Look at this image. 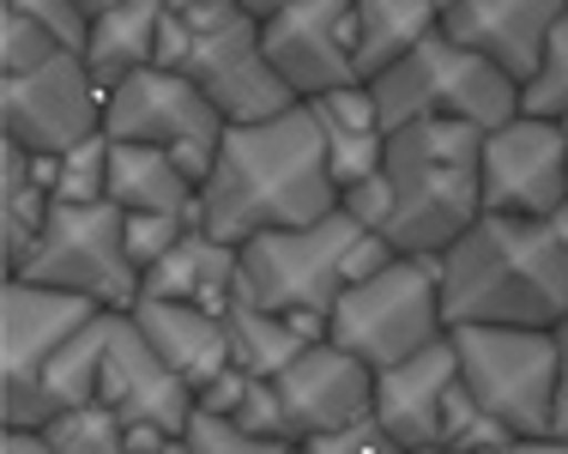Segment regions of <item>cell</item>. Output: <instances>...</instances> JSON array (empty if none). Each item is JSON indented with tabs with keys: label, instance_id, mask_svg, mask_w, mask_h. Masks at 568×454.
Instances as JSON below:
<instances>
[{
	"label": "cell",
	"instance_id": "6da1fadb",
	"mask_svg": "<svg viewBox=\"0 0 568 454\" xmlns=\"http://www.w3.org/2000/svg\"><path fill=\"white\" fill-rule=\"evenodd\" d=\"M339 212V176H333L327 140L308 103L266 122H230L219 164L200 182V224L219 243H248L266 231H296Z\"/></svg>",
	"mask_w": 568,
	"mask_h": 454
},
{
	"label": "cell",
	"instance_id": "7a4b0ae2",
	"mask_svg": "<svg viewBox=\"0 0 568 454\" xmlns=\"http://www.w3.org/2000/svg\"><path fill=\"white\" fill-rule=\"evenodd\" d=\"M436 266L448 327H557L568 310V249L545 219L484 212Z\"/></svg>",
	"mask_w": 568,
	"mask_h": 454
},
{
	"label": "cell",
	"instance_id": "3957f363",
	"mask_svg": "<svg viewBox=\"0 0 568 454\" xmlns=\"http://www.w3.org/2000/svg\"><path fill=\"white\" fill-rule=\"evenodd\" d=\"M382 170L394 182L387 243L399 255H442L459 231H471L484 219V128L466 122L387 128Z\"/></svg>",
	"mask_w": 568,
	"mask_h": 454
},
{
	"label": "cell",
	"instance_id": "277c9868",
	"mask_svg": "<svg viewBox=\"0 0 568 454\" xmlns=\"http://www.w3.org/2000/svg\"><path fill=\"white\" fill-rule=\"evenodd\" d=\"M158 67L187 73L224 122H266V115L296 110V91L278 79V67L266 61L261 43V19L242 12L236 0L200 12H170L164 7V31H158Z\"/></svg>",
	"mask_w": 568,
	"mask_h": 454
},
{
	"label": "cell",
	"instance_id": "5b68a950",
	"mask_svg": "<svg viewBox=\"0 0 568 454\" xmlns=\"http://www.w3.org/2000/svg\"><path fill=\"white\" fill-rule=\"evenodd\" d=\"M382 122L405 128V122H466V128H503L520 115V79H508L496 61H484L478 49H466L459 37L436 31L399 56L394 67L369 79Z\"/></svg>",
	"mask_w": 568,
	"mask_h": 454
},
{
	"label": "cell",
	"instance_id": "8992f818",
	"mask_svg": "<svg viewBox=\"0 0 568 454\" xmlns=\"http://www.w3.org/2000/svg\"><path fill=\"white\" fill-rule=\"evenodd\" d=\"M327 340L357 352L369 370H387L399 357L424 352V345L448 340L436 255H394L382 273L345 285L333 315H327Z\"/></svg>",
	"mask_w": 568,
	"mask_h": 454
},
{
	"label": "cell",
	"instance_id": "52a82bcc",
	"mask_svg": "<svg viewBox=\"0 0 568 454\" xmlns=\"http://www.w3.org/2000/svg\"><path fill=\"white\" fill-rule=\"evenodd\" d=\"M459 357V389L520 436H550L562 389L557 327H448Z\"/></svg>",
	"mask_w": 568,
	"mask_h": 454
},
{
	"label": "cell",
	"instance_id": "ba28073f",
	"mask_svg": "<svg viewBox=\"0 0 568 454\" xmlns=\"http://www.w3.org/2000/svg\"><path fill=\"white\" fill-rule=\"evenodd\" d=\"M363 224L351 212H327L296 231H266L242 243V291L236 297L261 303L278 315H315L327 322L339 291L351 285V249Z\"/></svg>",
	"mask_w": 568,
	"mask_h": 454
},
{
	"label": "cell",
	"instance_id": "9c48e42d",
	"mask_svg": "<svg viewBox=\"0 0 568 454\" xmlns=\"http://www.w3.org/2000/svg\"><path fill=\"white\" fill-rule=\"evenodd\" d=\"M24 279L55 291H79L98 310L128 315L145 291V273L128 255V236H121V206L115 200H55L43 236H37Z\"/></svg>",
	"mask_w": 568,
	"mask_h": 454
},
{
	"label": "cell",
	"instance_id": "30bf717a",
	"mask_svg": "<svg viewBox=\"0 0 568 454\" xmlns=\"http://www.w3.org/2000/svg\"><path fill=\"white\" fill-rule=\"evenodd\" d=\"M91 315H98V303L79 297V291L37 285L24 273H12L0 285V424L49 431V412L37 400V376Z\"/></svg>",
	"mask_w": 568,
	"mask_h": 454
},
{
	"label": "cell",
	"instance_id": "8fae6325",
	"mask_svg": "<svg viewBox=\"0 0 568 454\" xmlns=\"http://www.w3.org/2000/svg\"><path fill=\"white\" fill-rule=\"evenodd\" d=\"M224 128L230 122L219 115V103H212L187 73H170V67H145V73L121 79L110 98H103V133H110V140L164 145L194 182L212 176Z\"/></svg>",
	"mask_w": 568,
	"mask_h": 454
},
{
	"label": "cell",
	"instance_id": "7c38bea8",
	"mask_svg": "<svg viewBox=\"0 0 568 454\" xmlns=\"http://www.w3.org/2000/svg\"><path fill=\"white\" fill-rule=\"evenodd\" d=\"M103 98L98 73L79 49H55L31 73H0V140L24 152H67V145L103 133Z\"/></svg>",
	"mask_w": 568,
	"mask_h": 454
},
{
	"label": "cell",
	"instance_id": "4fadbf2b",
	"mask_svg": "<svg viewBox=\"0 0 568 454\" xmlns=\"http://www.w3.org/2000/svg\"><path fill=\"white\" fill-rule=\"evenodd\" d=\"M266 61L278 79L296 91V103L321 98V91L357 85V0H291L284 12L261 24Z\"/></svg>",
	"mask_w": 568,
	"mask_h": 454
},
{
	"label": "cell",
	"instance_id": "5bb4252c",
	"mask_svg": "<svg viewBox=\"0 0 568 454\" xmlns=\"http://www.w3.org/2000/svg\"><path fill=\"white\" fill-rule=\"evenodd\" d=\"M568 200V133L545 115H514L484 133V212L550 219Z\"/></svg>",
	"mask_w": 568,
	"mask_h": 454
},
{
	"label": "cell",
	"instance_id": "9a60e30c",
	"mask_svg": "<svg viewBox=\"0 0 568 454\" xmlns=\"http://www.w3.org/2000/svg\"><path fill=\"white\" fill-rule=\"evenodd\" d=\"M273 389L284 400V418H291L296 443L375 418V370L357 352H345L339 340H315L291 370H278Z\"/></svg>",
	"mask_w": 568,
	"mask_h": 454
},
{
	"label": "cell",
	"instance_id": "2e32d148",
	"mask_svg": "<svg viewBox=\"0 0 568 454\" xmlns=\"http://www.w3.org/2000/svg\"><path fill=\"white\" fill-rule=\"evenodd\" d=\"M103 406L121 412V424H145V431H170L182 436L187 418L200 412V394L158 357V345L133 327V315L115 322L110 340V364H103Z\"/></svg>",
	"mask_w": 568,
	"mask_h": 454
},
{
	"label": "cell",
	"instance_id": "e0dca14e",
	"mask_svg": "<svg viewBox=\"0 0 568 454\" xmlns=\"http://www.w3.org/2000/svg\"><path fill=\"white\" fill-rule=\"evenodd\" d=\"M459 382L454 333L424 352L399 357V364L375 370V418L399 436L405 448H436L448 443V394Z\"/></svg>",
	"mask_w": 568,
	"mask_h": 454
},
{
	"label": "cell",
	"instance_id": "ac0fdd59",
	"mask_svg": "<svg viewBox=\"0 0 568 454\" xmlns=\"http://www.w3.org/2000/svg\"><path fill=\"white\" fill-rule=\"evenodd\" d=\"M562 19H568V0H459V7L442 12V31L526 85Z\"/></svg>",
	"mask_w": 568,
	"mask_h": 454
},
{
	"label": "cell",
	"instance_id": "d6986e66",
	"mask_svg": "<svg viewBox=\"0 0 568 454\" xmlns=\"http://www.w3.org/2000/svg\"><path fill=\"white\" fill-rule=\"evenodd\" d=\"M128 315H133V327L158 345V357H164L194 394L206 389L219 370L236 364V352H230V315H219V310L175 303V297H140Z\"/></svg>",
	"mask_w": 568,
	"mask_h": 454
},
{
	"label": "cell",
	"instance_id": "ffe728a7",
	"mask_svg": "<svg viewBox=\"0 0 568 454\" xmlns=\"http://www.w3.org/2000/svg\"><path fill=\"white\" fill-rule=\"evenodd\" d=\"M236 291H242V249L219 243L206 224H194V231H187L182 243L145 273L140 297H175V303H200V310L230 315Z\"/></svg>",
	"mask_w": 568,
	"mask_h": 454
},
{
	"label": "cell",
	"instance_id": "44dd1931",
	"mask_svg": "<svg viewBox=\"0 0 568 454\" xmlns=\"http://www.w3.org/2000/svg\"><path fill=\"white\" fill-rule=\"evenodd\" d=\"M308 110H315V122H321V140H327V158H333L339 189H351V182H363V176L382 170L387 122H382V103H375L369 79L339 85V91H321V98H308Z\"/></svg>",
	"mask_w": 568,
	"mask_h": 454
},
{
	"label": "cell",
	"instance_id": "7402d4cb",
	"mask_svg": "<svg viewBox=\"0 0 568 454\" xmlns=\"http://www.w3.org/2000/svg\"><path fill=\"white\" fill-rule=\"evenodd\" d=\"M158 31H164V0H115V7L91 12L79 56H85L103 91H115L121 79L158 67Z\"/></svg>",
	"mask_w": 568,
	"mask_h": 454
},
{
	"label": "cell",
	"instance_id": "603a6c76",
	"mask_svg": "<svg viewBox=\"0 0 568 454\" xmlns=\"http://www.w3.org/2000/svg\"><path fill=\"white\" fill-rule=\"evenodd\" d=\"M110 200L121 212H182V219H200V182L175 164L164 145H140V140H115Z\"/></svg>",
	"mask_w": 568,
	"mask_h": 454
},
{
	"label": "cell",
	"instance_id": "cb8c5ba5",
	"mask_svg": "<svg viewBox=\"0 0 568 454\" xmlns=\"http://www.w3.org/2000/svg\"><path fill=\"white\" fill-rule=\"evenodd\" d=\"M315 340H327V322H315V315H278V310H261V303H248V297L230 303V352H236V364L248 370V376L273 382L278 370H291Z\"/></svg>",
	"mask_w": 568,
	"mask_h": 454
},
{
	"label": "cell",
	"instance_id": "d4e9b609",
	"mask_svg": "<svg viewBox=\"0 0 568 454\" xmlns=\"http://www.w3.org/2000/svg\"><path fill=\"white\" fill-rule=\"evenodd\" d=\"M115 310H98L85 327L73 333V340L61 345L55 357L43 364V376H37V400H43L49 424L61 418V412L73 406H91V400L103 394V364H110V340H115Z\"/></svg>",
	"mask_w": 568,
	"mask_h": 454
},
{
	"label": "cell",
	"instance_id": "484cf974",
	"mask_svg": "<svg viewBox=\"0 0 568 454\" xmlns=\"http://www.w3.org/2000/svg\"><path fill=\"white\" fill-rule=\"evenodd\" d=\"M49 212H55V194L31 176V152L0 140V266H7V279L24 273Z\"/></svg>",
	"mask_w": 568,
	"mask_h": 454
},
{
	"label": "cell",
	"instance_id": "4316f807",
	"mask_svg": "<svg viewBox=\"0 0 568 454\" xmlns=\"http://www.w3.org/2000/svg\"><path fill=\"white\" fill-rule=\"evenodd\" d=\"M442 31V0H357V67L375 79Z\"/></svg>",
	"mask_w": 568,
	"mask_h": 454
},
{
	"label": "cell",
	"instance_id": "83f0119b",
	"mask_svg": "<svg viewBox=\"0 0 568 454\" xmlns=\"http://www.w3.org/2000/svg\"><path fill=\"white\" fill-rule=\"evenodd\" d=\"M49 443L61 454H133V436H128V424H121V412L103 406V400L61 412V418L49 424Z\"/></svg>",
	"mask_w": 568,
	"mask_h": 454
},
{
	"label": "cell",
	"instance_id": "f1b7e54d",
	"mask_svg": "<svg viewBox=\"0 0 568 454\" xmlns=\"http://www.w3.org/2000/svg\"><path fill=\"white\" fill-rule=\"evenodd\" d=\"M110 133H91V140L55 152V200H110Z\"/></svg>",
	"mask_w": 568,
	"mask_h": 454
},
{
	"label": "cell",
	"instance_id": "f546056e",
	"mask_svg": "<svg viewBox=\"0 0 568 454\" xmlns=\"http://www.w3.org/2000/svg\"><path fill=\"white\" fill-rule=\"evenodd\" d=\"M520 110L526 115H545V122H568V19L550 31L538 73L520 85Z\"/></svg>",
	"mask_w": 568,
	"mask_h": 454
},
{
	"label": "cell",
	"instance_id": "4dcf8cb0",
	"mask_svg": "<svg viewBox=\"0 0 568 454\" xmlns=\"http://www.w3.org/2000/svg\"><path fill=\"white\" fill-rule=\"evenodd\" d=\"M194 224L200 219H182V212H121V236H128V255H133L140 273H152Z\"/></svg>",
	"mask_w": 568,
	"mask_h": 454
},
{
	"label": "cell",
	"instance_id": "1f68e13d",
	"mask_svg": "<svg viewBox=\"0 0 568 454\" xmlns=\"http://www.w3.org/2000/svg\"><path fill=\"white\" fill-rule=\"evenodd\" d=\"M55 49H67L49 24L24 19L19 7H0V73H31V67H43Z\"/></svg>",
	"mask_w": 568,
	"mask_h": 454
},
{
	"label": "cell",
	"instance_id": "d6a6232c",
	"mask_svg": "<svg viewBox=\"0 0 568 454\" xmlns=\"http://www.w3.org/2000/svg\"><path fill=\"white\" fill-rule=\"evenodd\" d=\"M284 448H291V443L254 436V431H242L236 418H224V412H206V406L187 418V454H284Z\"/></svg>",
	"mask_w": 568,
	"mask_h": 454
},
{
	"label": "cell",
	"instance_id": "836d02e7",
	"mask_svg": "<svg viewBox=\"0 0 568 454\" xmlns=\"http://www.w3.org/2000/svg\"><path fill=\"white\" fill-rule=\"evenodd\" d=\"M508 436H520V431H508V424L496 418V412H484L478 400H471V394L454 382V394H448V448H459V454H478V448L508 443Z\"/></svg>",
	"mask_w": 568,
	"mask_h": 454
},
{
	"label": "cell",
	"instance_id": "e575fe53",
	"mask_svg": "<svg viewBox=\"0 0 568 454\" xmlns=\"http://www.w3.org/2000/svg\"><path fill=\"white\" fill-rule=\"evenodd\" d=\"M230 418L242 424V431H254V436H273V443H296L291 436V418H284V400H278V389L266 376H248V389H242V400H236V412Z\"/></svg>",
	"mask_w": 568,
	"mask_h": 454
},
{
	"label": "cell",
	"instance_id": "d590c367",
	"mask_svg": "<svg viewBox=\"0 0 568 454\" xmlns=\"http://www.w3.org/2000/svg\"><path fill=\"white\" fill-rule=\"evenodd\" d=\"M303 454H412V448H405L382 418H363V424H345V431L308 436Z\"/></svg>",
	"mask_w": 568,
	"mask_h": 454
},
{
	"label": "cell",
	"instance_id": "8d00e7d4",
	"mask_svg": "<svg viewBox=\"0 0 568 454\" xmlns=\"http://www.w3.org/2000/svg\"><path fill=\"white\" fill-rule=\"evenodd\" d=\"M339 212H351L363 231H382L387 236V219H394V182H387V170H375V176L339 189Z\"/></svg>",
	"mask_w": 568,
	"mask_h": 454
},
{
	"label": "cell",
	"instance_id": "74e56055",
	"mask_svg": "<svg viewBox=\"0 0 568 454\" xmlns=\"http://www.w3.org/2000/svg\"><path fill=\"white\" fill-rule=\"evenodd\" d=\"M0 7H19L24 19L49 24V31H55L67 49H85V31H91V12H85V0H0Z\"/></svg>",
	"mask_w": 568,
	"mask_h": 454
},
{
	"label": "cell",
	"instance_id": "f35d334b",
	"mask_svg": "<svg viewBox=\"0 0 568 454\" xmlns=\"http://www.w3.org/2000/svg\"><path fill=\"white\" fill-rule=\"evenodd\" d=\"M0 454H61L49 443V431H19V424H0Z\"/></svg>",
	"mask_w": 568,
	"mask_h": 454
},
{
	"label": "cell",
	"instance_id": "ab89813d",
	"mask_svg": "<svg viewBox=\"0 0 568 454\" xmlns=\"http://www.w3.org/2000/svg\"><path fill=\"white\" fill-rule=\"evenodd\" d=\"M550 436L568 448V376H562V389H557V412H550Z\"/></svg>",
	"mask_w": 568,
	"mask_h": 454
},
{
	"label": "cell",
	"instance_id": "60d3db41",
	"mask_svg": "<svg viewBox=\"0 0 568 454\" xmlns=\"http://www.w3.org/2000/svg\"><path fill=\"white\" fill-rule=\"evenodd\" d=\"M236 7H242V12H254V19L266 24L273 12H284V7H291V0H236Z\"/></svg>",
	"mask_w": 568,
	"mask_h": 454
},
{
	"label": "cell",
	"instance_id": "b9f144b4",
	"mask_svg": "<svg viewBox=\"0 0 568 454\" xmlns=\"http://www.w3.org/2000/svg\"><path fill=\"white\" fill-rule=\"evenodd\" d=\"M545 224H550V231H557V243L568 249V200H562V206H557V212H550V219H545Z\"/></svg>",
	"mask_w": 568,
	"mask_h": 454
},
{
	"label": "cell",
	"instance_id": "7bdbcfd3",
	"mask_svg": "<svg viewBox=\"0 0 568 454\" xmlns=\"http://www.w3.org/2000/svg\"><path fill=\"white\" fill-rule=\"evenodd\" d=\"M557 352H562V376H568V310H562V322H557Z\"/></svg>",
	"mask_w": 568,
	"mask_h": 454
},
{
	"label": "cell",
	"instance_id": "ee69618b",
	"mask_svg": "<svg viewBox=\"0 0 568 454\" xmlns=\"http://www.w3.org/2000/svg\"><path fill=\"white\" fill-rule=\"evenodd\" d=\"M170 12H200V7H219V0H164Z\"/></svg>",
	"mask_w": 568,
	"mask_h": 454
},
{
	"label": "cell",
	"instance_id": "f6af8a7d",
	"mask_svg": "<svg viewBox=\"0 0 568 454\" xmlns=\"http://www.w3.org/2000/svg\"><path fill=\"white\" fill-rule=\"evenodd\" d=\"M158 454H187V431H182V436H170V443L158 448Z\"/></svg>",
	"mask_w": 568,
	"mask_h": 454
},
{
	"label": "cell",
	"instance_id": "bcb514c9",
	"mask_svg": "<svg viewBox=\"0 0 568 454\" xmlns=\"http://www.w3.org/2000/svg\"><path fill=\"white\" fill-rule=\"evenodd\" d=\"M412 454H459V448H448V443H436V448H412Z\"/></svg>",
	"mask_w": 568,
	"mask_h": 454
},
{
	"label": "cell",
	"instance_id": "7dc6e473",
	"mask_svg": "<svg viewBox=\"0 0 568 454\" xmlns=\"http://www.w3.org/2000/svg\"><path fill=\"white\" fill-rule=\"evenodd\" d=\"M103 7H115V0H85V12H103Z\"/></svg>",
	"mask_w": 568,
	"mask_h": 454
},
{
	"label": "cell",
	"instance_id": "c3c4849f",
	"mask_svg": "<svg viewBox=\"0 0 568 454\" xmlns=\"http://www.w3.org/2000/svg\"><path fill=\"white\" fill-rule=\"evenodd\" d=\"M284 454H303V443H291V448H284Z\"/></svg>",
	"mask_w": 568,
	"mask_h": 454
},
{
	"label": "cell",
	"instance_id": "681fc988",
	"mask_svg": "<svg viewBox=\"0 0 568 454\" xmlns=\"http://www.w3.org/2000/svg\"><path fill=\"white\" fill-rule=\"evenodd\" d=\"M448 7H459V0H442V12H448Z\"/></svg>",
	"mask_w": 568,
	"mask_h": 454
},
{
	"label": "cell",
	"instance_id": "f907efd6",
	"mask_svg": "<svg viewBox=\"0 0 568 454\" xmlns=\"http://www.w3.org/2000/svg\"><path fill=\"white\" fill-rule=\"evenodd\" d=\"M562 133H568V122H562Z\"/></svg>",
	"mask_w": 568,
	"mask_h": 454
}]
</instances>
